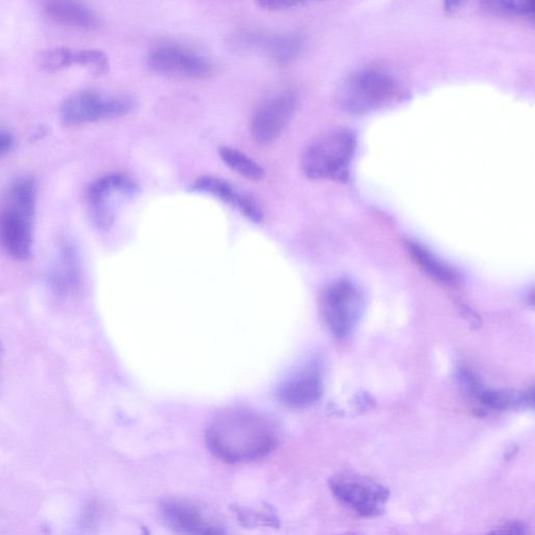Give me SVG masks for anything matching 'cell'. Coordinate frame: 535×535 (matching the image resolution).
I'll list each match as a JSON object with an SVG mask.
<instances>
[{"label":"cell","mask_w":535,"mask_h":535,"mask_svg":"<svg viewBox=\"0 0 535 535\" xmlns=\"http://www.w3.org/2000/svg\"><path fill=\"white\" fill-rule=\"evenodd\" d=\"M484 8L496 15L533 18V2H487Z\"/></svg>","instance_id":"23"},{"label":"cell","mask_w":535,"mask_h":535,"mask_svg":"<svg viewBox=\"0 0 535 535\" xmlns=\"http://www.w3.org/2000/svg\"><path fill=\"white\" fill-rule=\"evenodd\" d=\"M81 268L77 250L72 245L61 249L57 263L51 274V286L58 296L74 293L80 284Z\"/></svg>","instance_id":"15"},{"label":"cell","mask_w":535,"mask_h":535,"mask_svg":"<svg viewBox=\"0 0 535 535\" xmlns=\"http://www.w3.org/2000/svg\"><path fill=\"white\" fill-rule=\"evenodd\" d=\"M13 146V136L7 131L0 130V156L8 153Z\"/></svg>","instance_id":"27"},{"label":"cell","mask_w":535,"mask_h":535,"mask_svg":"<svg viewBox=\"0 0 535 535\" xmlns=\"http://www.w3.org/2000/svg\"><path fill=\"white\" fill-rule=\"evenodd\" d=\"M160 515L179 535H229L225 527L198 504L179 498L162 501Z\"/></svg>","instance_id":"10"},{"label":"cell","mask_w":535,"mask_h":535,"mask_svg":"<svg viewBox=\"0 0 535 535\" xmlns=\"http://www.w3.org/2000/svg\"><path fill=\"white\" fill-rule=\"evenodd\" d=\"M219 155L227 167L246 179L261 181L266 176L264 168L257 161L237 149L222 147L219 149Z\"/></svg>","instance_id":"18"},{"label":"cell","mask_w":535,"mask_h":535,"mask_svg":"<svg viewBox=\"0 0 535 535\" xmlns=\"http://www.w3.org/2000/svg\"><path fill=\"white\" fill-rule=\"evenodd\" d=\"M36 189L34 180L30 177L17 179L11 188L8 204L17 211L34 217Z\"/></svg>","instance_id":"19"},{"label":"cell","mask_w":535,"mask_h":535,"mask_svg":"<svg viewBox=\"0 0 535 535\" xmlns=\"http://www.w3.org/2000/svg\"><path fill=\"white\" fill-rule=\"evenodd\" d=\"M133 107L134 101L129 97L83 90L67 97L61 104L60 113L66 123L78 125L121 118Z\"/></svg>","instance_id":"5"},{"label":"cell","mask_w":535,"mask_h":535,"mask_svg":"<svg viewBox=\"0 0 535 535\" xmlns=\"http://www.w3.org/2000/svg\"><path fill=\"white\" fill-rule=\"evenodd\" d=\"M329 486L334 497L363 518L385 514L390 491L382 483L367 476L342 472L332 476Z\"/></svg>","instance_id":"4"},{"label":"cell","mask_w":535,"mask_h":535,"mask_svg":"<svg viewBox=\"0 0 535 535\" xmlns=\"http://www.w3.org/2000/svg\"><path fill=\"white\" fill-rule=\"evenodd\" d=\"M206 446L229 464L249 463L270 455L278 446L276 426L267 416L250 409L218 414L205 431Z\"/></svg>","instance_id":"1"},{"label":"cell","mask_w":535,"mask_h":535,"mask_svg":"<svg viewBox=\"0 0 535 535\" xmlns=\"http://www.w3.org/2000/svg\"><path fill=\"white\" fill-rule=\"evenodd\" d=\"M45 12L60 25L68 28L91 31L99 25V18L95 12L81 3L69 0L46 3Z\"/></svg>","instance_id":"14"},{"label":"cell","mask_w":535,"mask_h":535,"mask_svg":"<svg viewBox=\"0 0 535 535\" xmlns=\"http://www.w3.org/2000/svg\"><path fill=\"white\" fill-rule=\"evenodd\" d=\"M480 399L483 405L494 409H504L513 403L511 402L513 401L511 395L493 390L483 391L480 395Z\"/></svg>","instance_id":"24"},{"label":"cell","mask_w":535,"mask_h":535,"mask_svg":"<svg viewBox=\"0 0 535 535\" xmlns=\"http://www.w3.org/2000/svg\"><path fill=\"white\" fill-rule=\"evenodd\" d=\"M255 43L260 44L265 53L279 64H286L293 60L302 46L301 38L294 34L261 38Z\"/></svg>","instance_id":"16"},{"label":"cell","mask_w":535,"mask_h":535,"mask_svg":"<svg viewBox=\"0 0 535 535\" xmlns=\"http://www.w3.org/2000/svg\"><path fill=\"white\" fill-rule=\"evenodd\" d=\"M297 104L296 93L291 90L275 93L265 100L252 115L251 132L255 141L262 145L276 141L293 119Z\"/></svg>","instance_id":"9"},{"label":"cell","mask_w":535,"mask_h":535,"mask_svg":"<svg viewBox=\"0 0 535 535\" xmlns=\"http://www.w3.org/2000/svg\"><path fill=\"white\" fill-rule=\"evenodd\" d=\"M483 535H530L528 527L519 521L508 522Z\"/></svg>","instance_id":"25"},{"label":"cell","mask_w":535,"mask_h":535,"mask_svg":"<svg viewBox=\"0 0 535 535\" xmlns=\"http://www.w3.org/2000/svg\"><path fill=\"white\" fill-rule=\"evenodd\" d=\"M75 65L88 69L92 74L101 76L108 73L110 63L107 55L99 50H76Z\"/></svg>","instance_id":"22"},{"label":"cell","mask_w":535,"mask_h":535,"mask_svg":"<svg viewBox=\"0 0 535 535\" xmlns=\"http://www.w3.org/2000/svg\"><path fill=\"white\" fill-rule=\"evenodd\" d=\"M323 390L320 371L313 365L291 374L277 389V397L289 407L301 408L314 404Z\"/></svg>","instance_id":"13"},{"label":"cell","mask_w":535,"mask_h":535,"mask_svg":"<svg viewBox=\"0 0 535 535\" xmlns=\"http://www.w3.org/2000/svg\"><path fill=\"white\" fill-rule=\"evenodd\" d=\"M139 192L137 183L125 174L114 173L93 181L87 191L91 221L99 229H109L115 220L112 200L131 199Z\"/></svg>","instance_id":"8"},{"label":"cell","mask_w":535,"mask_h":535,"mask_svg":"<svg viewBox=\"0 0 535 535\" xmlns=\"http://www.w3.org/2000/svg\"><path fill=\"white\" fill-rule=\"evenodd\" d=\"M408 248L415 262L438 282L452 284L456 281V272L424 246L410 242Z\"/></svg>","instance_id":"17"},{"label":"cell","mask_w":535,"mask_h":535,"mask_svg":"<svg viewBox=\"0 0 535 535\" xmlns=\"http://www.w3.org/2000/svg\"><path fill=\"white\" fill-rule=\"evenodd\" d=\"M398 84L376 68L362 69L347 78L338 92L340 107L353 114L375 111L393 101Z\"/></svg>","instance_id":"3"},{"label":"cell","mask_w":535,"mask_h":535,"mask_svg":"<svg viewBox=\"0 0 535 535\" xmlns=\"http://www.w3.org/2000/svg\"><path fill=\"white\" fill-rule=\"evenodd\" d=\"M356 146V135L352 131H328L318 136L302 154V172L312 180L343 181L350 170Z\"/></svg>","instance_id":"2"},{"label":"cell","mask_w":535,"mask_h":535,"mask_svg":"<svg viewBox=\"0 0 535 535\" xmlns=\"http://www.w3.org/2000/svg\"><path fill=\"white\" fill-rule=\"evenodd\" d=\"M76 50L67 48H57L44 51L36 57V65L41 71L55 73L62 69L75 65Z\"/></svg>","instance_id":"21"},{"label":"cell","mask_w":535,"mask_h":535,"mask_svg":"<svg viewBox=\"0 0 535 535\" xmlns=\"http://www.w3.org/2000/svg\"><path fill=\"white\" fill-rule=\"evenodd\" d=\"M33 220L8 204L0 211V246L16 261L31 258Z\"/></svg>","instance_id":"11"},{"label":"cell","mask_w":535,"mask_h":535,"mask_svg":"<svg viewBox=\"0 0 535 535\" xmlns=\"http://www.w3.org/2000/svg\"><path fill=\"white\" fill-rule=\"evenodd\" d=\"M192 192L206 194L234 207L244 217L260 223L264 214L261 206L249 194L240 191L231 182L217 176H203L191 186Z\"/></svg>","instance_id":"12"},{"label":"cell","mask_w":535,"mask_h":535,"mask_svg":"<svg viewBox=\"0 0 535 535\" xmlns=\"http://www.w3.org/2000/svg\"><path fill=\"white\" fill-rule=\"evenodd\" d=\"M299 5H304V3L292 2V0H262L258 3L262 10L271 12L286 11Z\"/></svg>","instance_id":"26"},{"label":"cell","mask_w":535,"mask_h":535,"mask_svg":"<svg viewBox=\"0 0 535 535\" xmlns=\"http://www.w3.org/2000/svg\"><path fill=\"white\" fill-rule=\"evenodd\" d=\"M46 133H48V130L44 128H40L37 132L34 133L33 138L38 139L43 137Z\"/></svg>","instance_id":"28"},{"label":"cell","mask_w":535,"mask_h":535,"mask_svg":"<svg viewBox=\"0 0 535 535\" xmlns=\"http://www.w3.org/2000/svg\"><path fill=\"white\" fill-rule=\"evenodd\" d=\"M231 509L238 522L246 528L281 527V520L273 511H258L239 505H232Z\"/></svg>","instance_id":"20"},{"label":"cell","mask_w":535,"mask_h":535,"mask_svg":"<svg viewBox=\"0 0 535 535\" xmlns=\"http://www.w3.org/2000/svg\"><path fill=\"white\" fill-rule=\"evenodd\" d=\"M141 535H152L151 531L148 527L142 526L141 528Z\"/></svg>","instance_id":"29"},{"label":"cell","mask_w":535,"mask_h":535,"mask_svg":"<svg viewBox=\"0 0 535 535\" xmlns=\"http://www.w3.org/2000/svg\"><path fill=\"white\" fill-rule=\"evenodd\" d=\"M337 535H365V534H362V533H359V532H345V533H341V534H337Z\"/></svg>","instance_id":"30"},{"label":"cell","mask_w":535,"mask_h":535,"mask_svg":"<svg viewBox=\"0 0 535 535\" xmlns=\"http://www.w3.org/2000/svg\"><path fill=\"white\" fill-rule=\"evenodd\" d=\"M148 65L157 74L183 79H206L215 73V65L207 57L174 43L156 46L149 54Z\"/></svg>","instance_id":"6"},{"label":"cell","mask_w":535,"mask_h":535,"mask_svg":"<svg viewBox=\"0 0 535 535\" xmlns=\"http://www.w3.org/2000/svg\"><path fill=\"white\" fill-rule=\"evenodd\" d=\"M363 307V296L354 283L346 279L334 283L324 299L325 318L333 335L339 339L350 336Z\"/></svg>","instance_id":"7"}]
</instances>
